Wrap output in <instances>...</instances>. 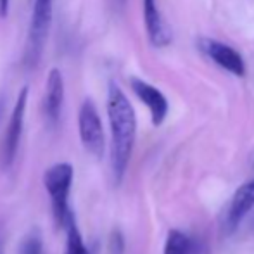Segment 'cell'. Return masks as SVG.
<instances>
[{
  "label": "cell",
  "mask_w": 254,
  "mask_h": 254,
  "mask_svg": "<svg viewBox=\"0 0 254 254\" xmlns=\"http://www.w3.org/2000/svg\"><path fill=\"white\" fill-rule=\"evenodd\" d=\"M125 5H127V0H111V7L116 12H121L125 9Z\"/></svg>",
  "instance_id": "15"
},
{
  "label": "cell",
  "mask_w": 254,
  "mask_h": 254,
  "mask_svg": "<svg viewBox=\"0 0 254 254\" xmlns=\"http://www.w3.org/2000/svg\"><path fill=\"white\" fill-rule=\"evenodd\" d=\"M19 254H45L42 235L38 232H31L30 235H26L19 246Z\"/></svg>",
  "instance_id": "13"
},
{
  "label": "cell",
  "mask_w": 254,
  "mask_h": 254,
  "mask_svg": "<svg viewBox=\"0 0 254 254\" xmlns=\"http://www.w3.org/2000/svg\"><path fill=\"white\" fill-rule=\"evenodd\" d=\"M107 116L111 127V161H113L114 182L121 184L130 164L137 138V114L128 101L127 94L116 81H109L107 87Z\"/></svg>",
  "instance_id": "1"
},
{
  "label": "cell",
  "mask_w": 254,
  "mask_h": 254,
  "mask_svg": "<svg viewBox=\"0 0 254 254\" xmlns=\"http://www.w3.org/2000/svg\"><path fill=\"white\" fill-rule=\"evenodd\" d=\"M192 241L180 230H171L164 242L163 254H190Z\"/></svg>",
  "instance_id": "12"
},
{
  "label": "cell",
  "mask_w": 254,
  "mask_h": 254,
  "mask_svg": "<svg viewBox=\"0 0 254 254\" xmlns=\"http://www.w3.org/2000/svg\"><path fill=\"white\" fill-rule=\"evenodd\" d=\"M78 130H80L81 144L87 152L101 159L106 151V137H104L101 114L92 99H85L81 102L78 111Z\"/></svg>",
  "instance_id": "4"
},
{
  "label": "cell",
  "mask_w": 254,
  "mask_h": 254,
  "mask_svg": "<svg viewBox=\"0 0 254 254\" xmlns=\"http://www.w3.org/2000/svg\"><path fill=\"white\" fill-rule=\"evenodd\" d=\"M144 23L152 47L163 49L171 44L173 33H171L170 24L161 14L157 0H144Z\"/></svg>",
  "instance_id": "8"
},
{
  "label": "cell",
  "mask_w": 254,
  "mask_h": 254,
  "mask_svg": "<svg viewBox=\"0 0 254 254\" xmlns=\"http://www.w3.org/2000/svg\"><path fill=\"white\" fill-rule=\"evenodd\" d=\"M130 87H131V90H133V94L137 95L149 109L154 127L163 125L168 116V111H170V104H168V99L164 97L163 92L154 87V85L147 83L145 80H140V78H131Z\"/></svg>",
  "instance_id": "7"
},
{
  "label": "cell",
  "mask_w": 254,
  "mask_h": 254,
  "mask_svg": "<svg viewBox=\"0 0 254 254\" xmlns=\"http://www.w3.org/2000/svg\"><path fill=\"white\" fill-rule=\"evenodd\" d=\"M64 102V78L57 67H52L47 74L45 81V95H44V114L49 127H56L59 123L61 111Z\"/></svg>",
  "instance_id": "9"
},
{
  "label": "cell",
  "mask_w": 254,
  "mask_h": 254,
  "mask_svg": "<svg viewBox=\"0 0 254 254\" xmlns=\"http://www.w3.org/2000/svg\"><path fill=\"white\" fill-rule=\"evenodd\" d=\"M253 207H254V178L246 182L244 185H241L235 190L227 214L228 228L230 230L237 228L242 223V220L249 214V211H253Z\"/></svg>",
  "instance_id": "10"
},
{
  "label": "cell",
  "mask_w": 254,
  "mask_h": 254,
  "mask_svg": "<svg viewBox=\"0 0 254 254\" xmlns=\"http://www.w3.org/2000/svg\"><path fill=\"white\" fill-rule=\"evenodd\" d=\"M199 49L202 51L204 56H207L216 66L221 69L228 71L234 76L242 78L246 74V61L242 54L234 49L232 45L223 44L214 38H201L199 40Z\"/></svg>",
  "instance_id": "6"
},
{
  "label": "cell",
  "mask_w": 254,
  "mask_h": 254,
  "mask_svg": "<svg viewBox=\"0 0 254 254\" xmlns=\"http://www.w3.org/2000/svg\"><path fill=\"white\" fill-rule=\"evenodd\" d=\"M2 113H3V99H0V118H2Z\"/></svg>",
  "instance_id": "17"
},
{
  "label": "cell",
  "mask_w": 254,
  "mask_h": 254,
  "mask_svg": "<svg viewBox=\"0 0 254 254\" xmlns=\"http://www.w3.org/2000/svg\"><path fill=\"white\" fill-rule=\"evenodd\" d=\"M64 228H66V249H64V254H90L87 246H85L80 230L76 227L74 214L67 220Z\"/></svg>",
  "instance_id": "11"
},
{
  "label": "cell",
  "mask_w": 254,
  "mask_h": 254,
  "mask_svg": "<svg viewBox=\"0 0 254 254\" xmlns=\"http://www.w3.org/2000/svg\"><path fill=\"white\" fill-rule=\"evenodd\" d=\"M111 254H123L125 253V241H123V234L120 230H114L111 235Z\"/></svg>",
  "instance_id": "14"
},
{
  "label": "cell",
  "mask_w": 254,
  "mask_h": 254,
  "mask_svg": "<svg viewBox=\"0 0 254 254\" xmlns=\"http://www.w3.org/2000/svg\"><path fill=\"white\" fill-rule=\"evenodd\" d=\"M28 97H30V88L23 87L17 94L14 109L10 113L9 123H7V130L3 135V144H2V164L3 168H10L19 151V142L21 135H23L24 127V116H26V106Z\"/></svg>",
  "instance_id": "5"
},
{
  "label": "cell",
  "mask_w": 254,
  "mask_h": 254,
  "mask_svg": "<svg viewBox=\"0 0 254 254\" xmlns=\"http://www.w3.org/2000/svg\"><path fill=\"white\" fill-rule=\"evenodd\" d=\"M74 170L69 163H56L45 171L44 185L52 202L54 220L59 227H66L67 220L73 216L69 207V194L73 187Z\"/></svg>",
  "instance_id": "2"
},
{
  "label": "cell",
  "mask_w": 254,
  "mask_h": 254,
  "mask_svg": "<svg viewBox=\"0 0 254 254\" xmlns=\"http://www.w3.org/2000/svg\"><path fill=\"white\" fill-rule=\"evenodd\" d=\"M9 3H10V0H0V12L5 16L7 14V10H9Z\"/></svg>",
  "instance_id": "16"
},
{
  "label": "cell",
  "mask_w": 254,
  "mask_h": 254,
  "mask_svg": "<svg viewBox=\"0 0 254 254\" xmlns=\"http://www.w3.org/2000/svg\"><path fill=\"white\" fill-rule=\"evenodd\" d=\"M52 7L54 0H33L26 51H24V64L28 67H35L42 59L49 31H51Z\"/></svg>",
  "instance_id": "3"
},
{
  "label": "cell",
  "mask_w": 254,
  "mask_h": 254,
  "mask_svg": "<svg viewBox=\"0 0 254 254\" xmlns=\"http://www.w3.org/2000/svg\"><path fill=\"white\" fill-rule=\"evenodd\" d=\"M0 254H3V242L0 241Z\"/></svg>",
  "instance_id": "18"
}]
</instances>
